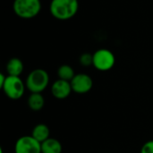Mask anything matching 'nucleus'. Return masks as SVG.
Masks as SVG:
<instances>
[{"label":"nucleus","instance_id":"obj_1","mask_svg":"<svg viewBox=\"0 0 153 153\" xmlns=\"http://www.w3.org/2000/svg\"><path fill=\"white\" fill-rule=\"evenodd\" d=\"M50 13L60 21L73 18L79 10L78 0H51L49 5Z\"/></svg>","mask_w":153,"mask_h":153},{"label":"nucleus","instance_id":"obj_2","mask_svg":"<svg viewBox=\"0 0 153 153\" xmlns=\"http://www.w3.org/2000/svg\"><path fill=\"white\" fill-rule=\"evenodd\" d=\"M13 10L22 19H32L39 13L41 2L40 0H14Z\"/></svg>","mask_w":153,"mask_h":153},{"label":"nucleus","instance_id":"obj_3","mask_svg":"<svg viewBox=\"0 0 153 153\" xmlns=\"http://www.w3.org/2000/svg\"><path fill=\"white\" fill-rule=\"evenodd\" d=\"M49 83V76L47 71L38 68L31 71L26 78V88L31 93H41Z\"/></svg>","mask_w":153,"mask_h":153},{"label":"nucleus","instance_id":"obj_4","mask_svg":"<svg viewBox=\"0 0 153 153\" xmlns=\"http://www.w3.org/2000/svg\"><path fill=\"white\" fill-rule=\"evenodd\" d=\"M26 84L22 82L20 76H11L7 75L2 90L4 94L11 100H19L21 99L25 91Z\"/></svg>","mask_w":153,"mask_h":153},{"label":"nucleus","instance_id":"obj_5","mask_svg":"<svg viewBox=\"0 0 153 153\" xmlns=\"http://www.w3.org/2000/svg\"><path fill=\"white\" fill-rule=\"evenodd\" d=\"M116 63V57L114 54L107 49V48H100L98 49L93 54V66L102 72L108 71L113 68Z\"/></svg>","mask_w":153,"mask_h":153},{"label":"nucleus","instance_id":"obj_6","mask_svg":"<svg viewBox=\"0 0 153 153\" xmlns=\"http://www.w3.org/2000/svg\"><path fill=\"white\" fill-rule=\"evenodd\" d=\"M15 153H41V143L31 135L20 137L14 146Z\"/></svg>","mask_w":153,"mask_h":153},{"label":"nucleus","instance_id":"obj_7","mask_svg":"<svg viewBox=\"0 0 153 153\" xmlns=\"http://www.w3.org/2000/svg\"><path fill=\"white\" fill-rule=\"evenodd\" d=\"M70 82L73 91L78 94H84L89 92L93 86V81L91 77L86 74H75Z\"/></svg>","mask_w":153,"mask_h":153},{"label":"nucleus","instance_id":"obj_8","mask_svg":"<svg viewBox=\"0 0 153 153\" xmlns=\"http://www.w3.org/2000/svg\"><path fill=\"white\" fill-rule=\"evenodd\" d=\"M72 85L70 82L58 79L51 86L52 95L57 100L66 99L72 92Z\"/></svg>","mask_w":153,"mask_h":153},{"label":"nucleus","instance_id":"obj_9","mask_svg":"<svg viewBox=\"0 0 153 153\" xmlns=\"http://www.w3.org/2000/svg\"><path fill=\"white\" fill-rule=\"evenodd\" d=\"M6 72L11 76H20L23 72V63L17 57L11 58L6 64Z\"/></svg>","mask_w":153,"mask_h":153},{"label":"nucleus","instance_id":"obj_10","mask_svg":"<svg viewBox=\"0 0 153 153\" xmlns=\"http://www.w3.org/2000/svg\"><path fill=\"white\" fill-rule=\"evenodd\" d=\"M62 145L59 141L54 138H48L41 143V153H61Z\"/></svg>","mask_w":153,"mask_h":153},{"label":"nucleus","instance_id":"obj_11","mask_svg":"<svg viewBox=\"0 0 153 153\" xmlns=\"http://www.w3.org/2000/svg\"><path fill=\"white\" fill-rule=\"evenodd\" d=\"M49 135H50V130H49L48 126L44 124L37 125L33 128L32 134H31V136L33 138H35L40 143H42L43 142L48 140L49 138Z\"/></svg>","mask_w":153,"mask_h":153},{"label":"nucleus","instance_id":"obj_12","mask_svg":"<svg viewBox=\"0 0 153 153\" xmlns=\"http://www.w3.org/2000/svg\"><path fill=\"white\" fill-rule=\"evenodd\" d=\"M45 104L44 97L41 93H31L28 99V106L33 111H39Z\"/></svg>","mask_w":153,"mask_h":153},{"label":"nucleus","instance_id":"obj_13","mask_svg":"<svg viewBox=\"0 0 153 153\" xmlns=\"http://www.w3.org/2000/svg\"><path fill=\"white\" fill-rule=\"evenodd\" d=\"M57 75H58L59 79H61V80L71 82L73 80V78L74 77L75 74H74V71L72 66H70L68 65H63L58 68Z\"/></svg>","mask_w":153,"mask_h":153},{"label":"nucleus","instance_id":"obj_14","mask_svg":"<svg viewBox=\"0 0 153 153\" xmlns=\"http://www.w3.org/2000/svg\"><path fill=\"white\" fill-rule=\"evenodd\" d=\"M79 61L82 65L90 66V65H93V55H91L90 53H83L82 55H81Z\"/></svg>","mask_w":153,"mask_h":153},{"label":"nucleus","instance_id":"obj_15","mask_svg":"<svg viewBox=\"0 0 153 153\" xmlns=\"http://www.w3.org/2000/svg\"><path fill=\"white\" fill-rule=\"evenodd\" d=\"M141 153H153V141H149L144 143L141 149Z\"/></svg>","mask_w":153,"mask_h":153},{"label":"nucleus","instance_id":"obj_16","mask_svg":"<svg viewBox=\"0 0 153 153\" xmlns=\"http://www.w3.org/2000/svg\"><path fill=\"white\" fill-rule=\"evenodd\" d=\"M5 79H6V76L4 74H0V87L1 88L4 85V83L5 82Z\"/></svg>","mask_w":153,"mask_h":153}]
</instances>
